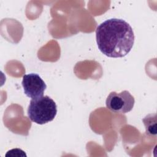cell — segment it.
I'll return each mask as SVG.
<instances>
[{"instance_id":"cell-4","label":"cell","mask_w":157,"mask_h":157,"mask_svg":"<svg viewBox=\"0 0 157 157\" xmlns=\"http://www.w3.org/2000/svg\"><path fill=\"white\" fill-rule=\"evenodd\" d=\"M24 93L31 99L43 96L47 85L42 78L35 73L24 75L21 82Z\"/></svg>"},{"instance_id":"cell-5","label":"cell","mask_w":157,"mask_h":157,"mask_svg":"<svg viewBox=\"0 0 157 157\" xmlns=\"http://www.w3.org/2000/svg\"><path fill=\"white\" fill-rule=\"evenodd\" d=\"M142 121L145 128V132L148 136H156L157 133V118L156 113H150L145 116Z\"/></svg>"},{"instance_id":"cell-3","label":"cell","mask_w":157,"mask_h":157,"mask_svg":"<svg viewBox=\"0 0 157 157\" xmlns=\"http://www.w3.org/2000/svg\"><path fill=\"white\" fill-rule=\"evenodd\" d=\"M135 99L131 93L124 90L120 93L111 92L105 101L107 108L115 113H126L130 112L134 105Z\"/></svg>"},{"instance_id":"cell-1","label":"cell","mask_w":157,"mask_h":157,"mask_svg":"<svg viewBox=\"0 0 157 157\" xmlns=\"http://www.w3.org/2000/svg\"><path fill=\"white\" fill-rule=\"evenodd\" d=\"M96 38L99 50L110 58L125 56L134 43L132 27L120 18H110L101 23L96 28Z\"/></svg>"},{"instance_id":"cell-2","label":"cell","mask_w":157,"mask_h":157,"mask_svg":"<svg viewBox=\"0 0 157 157\" xmlns=\"http://www.w3.org/2000/svg\"><path fill=\"white\" fill-rule=\"evenodd\" d=\"M27 113L31 121L44 124L53 120L57 113V106L51 98L43 96L31 100Z\"/></svg>"}]
</instances>
